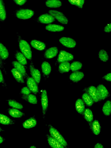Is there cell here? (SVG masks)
<instances>
[{
    "instance_id": "obj_40",
    "label": "cell",
    "mask_w": 111,
    "mask_h": 148,
    "mask_svg": "<svg viewBox=\"0 0 111 148\" xmlns=\"http://www.w3.org/2000/svg\"><path fill=\"white\" fill-rule=\"evenodd\" d=\"M14 1L17 4L19 5L24 4L27 1L26 0H14Z\"/></svg>"
},
{
    "instance_id": "obj_38",
    "label": "cell",
    "mask_w": 111,
    "mask_h": 148,
    "mask_svg": "<svg viewBox=\"0 0 111 148\" xmlns=\"http://www.w3.org/2000/svg\"><path fill=\"white\" fill-rule=\"evenodd\" d=\"M72 4L75 5L78 7L82 8L84 2V0H68Z\"/></svg>"
},
{
    "instance_id": "obj_10",
    "label": "cell",
    "mask_w": 111,
    "mask_h": 148,
    "mask_svg": "<svg viewBox=\"0 0 111 148\" xmlns=\"http://www.w3.org/2000/svg\"><path fill=\"white\" fill-rule=\"evenodd\" d=\"M59 40L63 45L68 48H73L76 44L74 40L69 37H62L60 38Z\"/></svg>"
},
{
    "instance_id": "obj_33",
    "label": "cell",
    "mask_w": 111,
    "mask_h": 148,
    "mask_svg": "<svg viewBox=\"0 0 111 148\" xmlns=\"http://www.w3.org/2000/svg\"><path fill=\"white\" fill-rule=\"evenodd\" d=\"M15 57L19 63L23 65L27 64L26 58L23 54L20 52H18L15 54Z\"/></svg>"
},
{
    "instance_id": "obj_27",
    "label": "cell",
    "mask_w": 111,
    "mask_h": 148,
    "mask_svg": "<svg viewBox=\"0 0 111 148\" xmlns=\"http://www.w3.org/2000/svg\"><path fill=\"white\" fill-rule=\"evenodd\" d=\"M82 100L86 106L90 107L93 104L94 102L88 93L85 92L82 95Z\"/></svg>"
},
{
    "instance_id": "obj_25",
    "label": "cell",
    "mask_w": 111,
    "mask_h": 148,
    "mask_svg": "<svg viewBox=\"0 0 111 148\" xmlns=\"http://www.w3.org/2000/svg\"><path fill=\"white\" fill-rule=\"evenodd\" d=\"M70 69V64L68 62H61L59 66L58 71L61 73L68 72Z\"/></svg>"
},
{
    "instance_id": "obj_36",
    "label": "cell",
    "mask_w": 111,
    "mask_h": 148,
    "mask_svg": "<svg viewBox=\"0 0 111 148\" xmlns=\"http://www.w3.org/2000/svg\"><path fill=\"white\" fill-rule=\"evenodd\" d=\"M8 103L10 106L14 108L21 110L23 108L22 104L13 100H8Z\"/></svg>"
},
{
    "instance_id": "obj_7",
    "label": "cell",
    "mask_w": 111,
    "mask_h": 148,
    "mask_svg": "<svg viewBox=\"0 0 111 148\" xmlns=\"http://www.w3.org/2000/svg\"><path fill=\"white\" fill-rule=\"evenodd\" d=\"M96 88L100 101L103 100L109 96V94L108 90L103 84H99Z\"/></svg>"
},
{
    "instance_id": "obj_13",
    "label": "cell",
    "mask_w": 111,
    "mask_h": 148,
    "mask_svg": "<svg viewBox=\"0 0 111 148\" xmlns=\"http://www.w3.org/2000/svg\"><path fill=\"white\" fill-rule=\"evenodd\" d=\"M49 145L52 148H65L60 142L48 134L46 135Z\"/></svg>"
},
{
    "instance_id": "obj_1",
    "label": "cell",
    "mask_w": 111,
    "mask_h": 148,
    "mask_svg": "<svg viewBox=\"0 0 111 148\" xmlns=\"http://www.w3.org/2000/svg\"><path fill=\"white\" fill-rule=\"evenodd\" d=\"M19 46L22 53L29 60L32 58V51L29 44L25 40H21L19 42Z\"/></svg>"
},
{
    "instance_id": "obj_20",
    "label": "cell",
    "mask_w": 111,
    "mask_h": 148,
    "mask_svg": "<svg viewBox=\"0 0 111 148\" xmlns=\"http://www.w3.org/2000/svg\"><path fill=\"white\" fill-rule=\"evenodd\" d=\"M11 72L14 77L18 82L22 84L24 83L23 75L16 69L13 68L11 70Z\"/></svg>"
},
{
    "instance_id": "obj_32",
    "label": "cell",
    "mask_w": 111,
    "mask_h": 148,
    "mask_svg": "<svg viewBox=\"0 0 111 148\" xmlns=\"http://www.w3.org/2000/svg\"><path fill=\"white\" fill-rule=\"evenodd\" d=\"M84 118L88 122H92L93 119V116L92 111L89 108L85 109L84 112Z\"/></svg>"
},
{
    "instance_id": "obj_30",
    "label": "cell",
    "mask_w": 111,
    "mask_h": 148,
    "mask_svg": "<svg viewBox=\"0 0 111 148\" xmlns=\"http://www.w3.org/2000/svg\"><path fill=\"white\" fill-rule=\"evenodd\" d=\"M102 111L106 116H109L111 112V102L108 100L105 103L102 108Z\"/></svg>"
},
{
    "instance_id": "obj_35",
    "label": "cell",
    "mask_w": 111,
    "mask_h": 148,
    "mask_svg": "<svg viewBox=\"0 0 111 148\" xmlns=\"http://www.w3.org/2000/svg\"><path fill=\"white\" fill-rule=\"evenodd\" d=\"M82 66V64L81 62L75 61L70 65V69L73 72L77 71L81 69Z\"/></svg>"
},
{
    "instance_id": "obj_29",
    "label": "cell",
    "mask_w": 111,
    "mask_h": 148,
    "mask_svg": "<svg viewBox=\"0 0 111 148\" xmlns=\"http://www.w3.org/2000/svg\"><path fill=\"white\" fill-rule=\"evenodd\" d=\"M45 3L47 6L50 8H58L62 5L61 2L58 0H47Z\"/></svg>"
},
{
    "instance_id": "obj_9",
    "label": "cell",
    "mask_w": 111,
    "mask_h": 148,
    "mask_svg": "<svg viewBox=\"0 0 111 148\" xmlns=\"http://www.w3.org/2000/svg\"><path fill=\"white\" fill-rule=\"evenodd\" d=\"M27 84L28 88L31 92L36 94L38 91L37 83L35 80L31 77H27Z\"/></svg>"
},
{
    "instance_id": "obj_12",
    "label": "cell",
    "mask_w": 111,
    "mask_h": 148,
    "mask_svg": "<svg viewBox=\"0 0 111 148\" xmlns=\"http://www.w3.org/2000/svg\"><path fill=\"white\" fill-rule=\"evenodd\" d=\"M88 94L91 97L94 102L100 101L96 88L93 86H90L88 89Z\"/></svg>"
},
{
    "instance_id": "obj_45",
    "label": "cell",
    "mask_w": 111,
    "mask_h": 148,
    "mask_svg": "<svg viewBox=\"0 0 111 148\" xmlns=\"http://www.w3.org/2000/svg\"><path fill=\"white\" fill-rule=\"evenodd\" d=\"M4 141V138L0 136V144L3 143Z\"/></svg>"
},
{
    "instance_id": "obj_3",
    "label": "cell",
    "mask_w": 111,
    "mask_h": 148,
    "mask_svg": "<svg viewBox=\"0 0 111 148\" xmlns=\"http://www.w3.org/2000/svg\"><path fill=\"white\" fill-rule=\"evenodd\" d=\"M34 14V11L32 10L23 9L18 10L16 14V17L19 18L26 19L31 18Z\"/></svg>"
},
{
    "instance_id": "obj_2",
    "label": "cell",
    "mask_w": 111,
    "mask_h": 148,
    "mask_svg": "<svg viewBox=\"0 0 111 148\" xmlns=\"http://www.w3.org/2000/svg\"><path fill=\"white\" fill-rule=\"evenodd\" d=\"M49 130L51 137L58 141L64 147L68 146L67 143L65 139L56 129L49 125Z\"/></svg>"
},
{
    "instance_id": "obj_8",
    "label": "cell",
    "mask_w": 111,
    "mask_h": 148,
    "mask_svg": "<svg viewBox=\"0 0 111 148\" xmlns=\"http://www.w3.org/2000/svg\"><path fill=\"white\" fill-rule=\"evenodd\" d=\"M29 69L32 77L35 80L37 84H38L40 82L41 77L40 71L34 68L32 62L30 64Z\"/></svg>"
},
{
    "instance_id": "obj_21",
    "label": "cell",
    "mask_w": 111,
    "mask_h": 148,
    "mask_svg": "<svg viewBox=\"0 0 111 148\" xmlns=\"http://www.w3.org/2000/svg\"><path fill=\"white\" fill-rule=\"evenodd\" d=\"M46 29L48 31L53 32H60L63 31L64 27L61 25L55 24H49L45 27Z\"/></svg>"
},
{
    "instance_id": "obj_39",
    "label": "cell",
    "mask_w": 111,
    "mask_h": 148,
    "mask_svg": "<svg viewBox=\"0 0 111 148\" xmlns=\"http://www.w3.org/2000/svg\"><path fill=\"white\" fill-rule=\"evenodd\" d=\"M21 92L23 95H27L30 94L31 91L28 87H24L21 89Z\"/></svg>"
},
{
    "instance_id": "obj_26",
    "label": "cell",
    "mask_w": 111,
    "mask_h": 148,
    "mask_svg": "<svg viewBox=\"0 0 111 148\" xmlns=\"http://www.w3.org/2000/svg\"><path fill=\"white\" fill-rule=\"evenodd\" d=\"M41 69L43 74L47 76L49 75L51 71V67L48 62L45 61L41 64Z\"/></svg>"
},
{
    "instance_id": "obj_41",
    "label": "cell",
    "mask_w": 111,
    "mask_h": 148,
    "mask_svg": "<svg viewBox=\"0 0 111 148\" xmlns=\"http://www.w3.org/2000/svg\"><path fill=\"white\" fill-rule=\"evenodd\" d=\"M103 78L107 81L110 82L111 81V73H108L104 76L103 77Z\"/></svg>"
},
{
    "instance_id": "obj_47",
    "label": "cell",
    "mask_w": 111,
    "mask_h": 148,
    "mask_svg": "<svg viewBox=\"0 0 111 148\" xmlns=\"http://www.w3.org/2000/svg\"><path fill=\"white\" fill-rule=\"evenodd\" d=\"M29 148H36V147L34 146H31Z\"/></svg>"
},
{
    "instance_id": "obj_6",
    "label": "cell",
    "mask_w": 111,
    "mask_h": 148,
    "mask_svg": "<svg viewBox=\"0 0 111 148\" xmlns=\"http://www.w3.org/2000/svg\"><path fill=\"white\" fill-rule=\"evenodd\" d=\"M41 101L43 115L44 117L46 114L48 106V98L47 92L46 90H43L42 91L41 95Z\"/></svg>"
},
{
    "instance_id": "obj_14",
    "label": "cell",
    "mask_w": 111,
    "mask_h": 148,
    "mask_svg": "<svg viewBox=\"0 0 111 148\" xmlns=\"http://www.w3.org/2000/svg\"><path fill=\"white\" fill-rule=\"evenodd\" d=\"M58 49L54 47L47 49L44 53L45 57L47 59H51L56 56L58 53Z\"/></svg>"
},
{
    "instance_id": "obj_4",
    "label": "cell",
    "mask_w": 111,
    "mask_h": 148,
    "mask_svg": "<svg viewBox=\"0 0 111 148\" xmlns=\"http://www.w3.org/2000/svg\"><path fill=\"white\" fill-rule=\"evenodd\" d=\"M49 12L61 23L64 24H67L68 20L62 12L56 10H50Z\"/></svg>"
},
{
    "instance_id": "obj_46",
    "label": "cell",
    "mask_w": 111,
    "mask_h": 148,
    "mask_svg": "<svg viewBox=\"0 0 111 148\" xmlns=\"http://www.w3.org/2000/svg\"><path fill=\"white\" fill-rule=\"evenodd\" d=\"M0 67L1 68H3L2 63L0 58Z\"/></svg>"
},
{
    "instance_id": "obj_34",
    "label": "cell",
    "mask_w": 111,
    "mask_h": 148,
    "mask_svg": "<svg viewBox=\"0 0 111 148\" xmlns=\"http://www.w3.org/2000/svg\"><path fill=\"white\" fill-rule=\"evenodd\" d=\"M6 17V11L3 1L0 0V19L4 20Z\"/></svg>"
},
{
    "instance_id": "obj_23",
    "label": "cell",
    "mask_w": 111,
    "mask_h": 148,
    "mask_svg": "<svg viewBox=\"0 0 111 148\" xmlns=\"http://www.w3.org/2000/svg\"><path fill=\"white\" fill-rule=\"evenodd\" d=\"M91 128L93 133L95 135H99L101 132V127L99 121L94 120L92 123Z\"/></svg>"
},
{
    "instance_id": "obj_43",
    "label": "cell",
    "mask_w": 111,
    "mask_h": 148,
    "mask_svg": "<svg viewBox=\"0 0 111 148\" xmlns=\"http://www.w3.org/2000/svg\"><path fill=\"white\" fill-rule=\"evenodd\" d=\"M0 83L5 84L3 77L2 73L0 69Z\"/></svg>"
},
{
    "instance_id": "obj_24",
    "label": "cell",
    "mask_w": 111,
    "mask_h": 148,
    "mask_svg": "<svg viewBox=\"0 0 111 148\" xmlns=\"http://www.w3.org/2000/svg\"><path fill=\"white\" fill-rule=\"evenodd\" d=\"M9 114L12 117L18 118L22 117L24 114L16 108H9L8 110Z\"/></svg>"
},
{
    "instance_id": "obj_15",
    "label": "cell",
    "mask_w": 111,
    "mask_h": 148,
    "mask_svg": "<svg viewBox=\"0 0 111 148\" xmlns=\"http://www.w3.org/2000/svg\"><path fill=\"white\" fill-rule=\"evenodd\" d=\"M12 64L15 68L25 78L27 76L25 69L23 65L17 61H14Z\"/></svg>"
},
{
    "instance_id": "obj_44",
    "label": "cell",
    "mask_w": 111,
    "mask_h": 148,
    "mask_svg": "<svg viewBox=\"0 0 111 148\" xmlns=\"http://www.w3.org/2000/svg\"><path fill=\"white\" fill-rule=\"evenodd\" d=\"M94 148H104V147L101 144L99 143H97L95 145Z\"/></svg>"
},
{
    "instance_id": "obj_16",
    "label": "cell",
    "mask_w": 111,
    "mask_h": 148,
    "mask_svg": "<svg viewBox=\"0 0 111 148\" xmlns=\"http://www.w3.org/2000/svg\"><path fill=\"white\" fill-rule=\"evenodd\" d=\"M84 76V74L82 72L76 71L74 72L70 75L69 79L74 82H77L81 80Z\"/></svg>"
},
{
    "instance_id": "obj_19",
    "label": "cell",
    "mask_w": 111,
    "mask_h": 148,
    "mask_svg": "<svg viewBox=\"0 0 111 148\" xmlns=\"http://www.w3.org/2000/svg\"><path fill=\"white\" fill-rule=\"evenodd\" d=\"M75 107L77 112L80 114H83L85 110V103L82 100L78 99L75 103Z\"/></svg>"
},
{
    "instance_id": "obj_22",
    "label": "cell",
    "mask_w": 111,
    "mask_h": 148,
    "mask_svg": "<svg viewBox=\"0 0 111 148\" xmlns=\"http://www.w3.org/2000/svg\"><path fill=\"white\" fill-rule=\"evenodd\" d=\"M15 121L12 120L7 116L0 114V123L4 125H10L14 124Z\"/></svg>"
},
{
    "instance_id": "obj_18",
    "label": "cell",
    "mask_w": 111,
    "mask_h": 148,
    "mask_svg": "<svg viewBox=\"0 0 111 148\" xmlns=\"http://www.w3.org/2000/svg\"><path fill=\"white\" fill-rule=\"evenodd\" d=\"M31 46L36 49L42 51L46 47V45L44 42L36 40H32L30 42Z\"/></svg>"
},
{
    "instance_id": "obj_42",
    "label": "cell",
    "mask_w": 111,
    "mask_h": 148,
    "mask_svg": "<svg viewBox=\"0 0 111 148\" xmlns=\"http://www.w3.org/2000/svg\"><path fill=\"white\" fill-rule=\"evenodd\" d=\"M104 31L107 32H110L111 31V24L110 23L106 26L104 29Z\"/></svg>"
},
{
    "instance_id": "obj_28",
    "label": "cell",
    "mask_w": 111,
    "mask_h": 148,
    "mask_svg": "<svg viewBox=\"0 0 111 148\" xmlns=\"http://www.w3.org/2000/svg\"><path fill=\"white\" fill-rule=\"evenodd\" d=\"M22 98L31 103L33 104L37 103V98L36 96L33 94H30L27 95H22Z\"/></svg>"
},
{
    "instance_id": "obj_31",
    "label": "cell",
    "mask_w": 111,
    "mask_h": 148,
    "mask_svg": "<svg viewBox=\"0 0 111 148\" xmlns=\"http://www.w3.org/2000/svg\"><path fill=\"white\" fill-rule=\"evenodd\" d=\"M9 52L6 47L0 42V57L3 60L7 59L9 56Z\"/></svg>"
},
{
    "instance_id": "obj_11",
    "label": "cell",
    "mask_w": 111,
    "mask_h": 148,
    "mask_svg": "<svg viewBox=\"0 0 111 148\" xmlns=\"http://www.w3.org/2000/svg\"><path fill=\"white\" fill-rule=\"evenodd\" d=\"M38 20L41 23L49 24L55 21V18L51 15L48 14H42L38 18Z\"/></svg>"
},
{
    "instance_id": "obj_37",
    "label": "cell",
    "mask_w": 111,
    "mask_h": 148,
    "mask_svg": "<svg viewBox=\"0 0 111 148\" xmlns=\"http://www.w3.org/2000/svg\"><path fill=\"white\" fill-rule=\"evenodd\" d=\"M99 56L100 59L102 61L106 62L109 59L107 53L104 49L101 50L99 52Z\"/></svg>"
},
{
    "instance_id": "obj_5",
    "label": "cell",
    "mask_w": 111,
    "mask_h": 148,
    "mask_svg": "<svg viewBox=\"0 0 111 148\" xmlns=\"http://www.w3.org/2000/svg\"><path fill=\"white\" fill-rule=\"evenodd\" d=\"M73 56L72 54L64 50L61 51L58 55L57 61L59 62H68L73 60Z\"/></svg>"
},
{
    "instance_id": "obj_48",
    "label": "cell",
    "mask_w": 111,
    "mask_h": 148,
    "mask_svg": "<svg viewBox=\"0 0 111 148\" xmlns=\"http://www.w3.org/2000/svg\"><path fill=\"white\" fill-rule=\"evenodd\" d=\"M4 130H2L1 128V127H0V132H1V131H4Z\"/></svg>"
},
{
    "instance_id": "obj_17",
    "label": "cell",
    "mask_w": 111,
    "mask_h": 148,
    "mask_svg": "<svg viewBox=\"0 0 111 148\" xmlns=\"http://www.w3.org/2000/svg\"><path fill=\"white\" fill-rule=\"evenodd\" d=\"M37 121L35 119L31 117L25 120L23 123V127L25 129H30L35 127L36 125Z\"/></svg>"
}]
</instances>
